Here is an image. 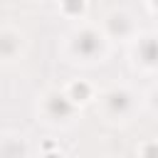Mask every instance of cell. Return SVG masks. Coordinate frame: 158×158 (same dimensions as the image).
<instances>
[{"label":"cell","instance_id":"1","mask_svg":"<svg viewBox=\"0 0 158 158\" xmlns=\"http://www.w3.org/2000/svg\"><path fill=\"white\" fill-rule=\"evenodd\" d=\"M96 47H99V42L94 40V35H84V37L77 42V49H79V52H84V54H91Z\"/></svg>","mask_w":158,"mask_h":158},{"label":"cell","instance_id":"2","mask_svg":"<svg viewBox=\"0 0 158 158\" xmlns=\"http://www.w3.org/2000/svg\"><path fill=\"white\" fill-rule=\"evenodd\" d=\"M141 52H143V59H146V62H158V42H156V40L146 42V44L141 47Z\"/></svg>","mask_w":158,"mask_h":158},{"label":"cell","instance_id":"3","mask_svg":"<svg viewBox=\"0 0 158 158\" xmlns=\"http://www.w3.org/2000/svg\"><path fill=\"white\" fill-rule=\"evenodd\" d=\"M67 10H69V12L81 10V0H67Z\"/></svg>","mask_w":158,"mask_h":158},{"label":"cell","instance_id":"4","mask_svg":"<svg viewBox=\"0 0 158 158\" xmlns=\"http://www.w3.org/2000/svg\"><path fill=\"white\" fill-rule=\"evenodd\" d=\"M74 96H86V84H77L74 86Z\"/></svg>","mask_w":158,"mask_h":158},{"label":"cell","instance_id":"5","mask_svg":"<svg viewBox=\"0 0 158 158\" xmlns=\"http://www.w3.org/2000/svg\"><path fill=\"white\" fill-rule=\"evenodd\" d=\"M156 5H158V0H156Z\"/></svg>","mask_w":158,"mask_h":158}]
</instances>
